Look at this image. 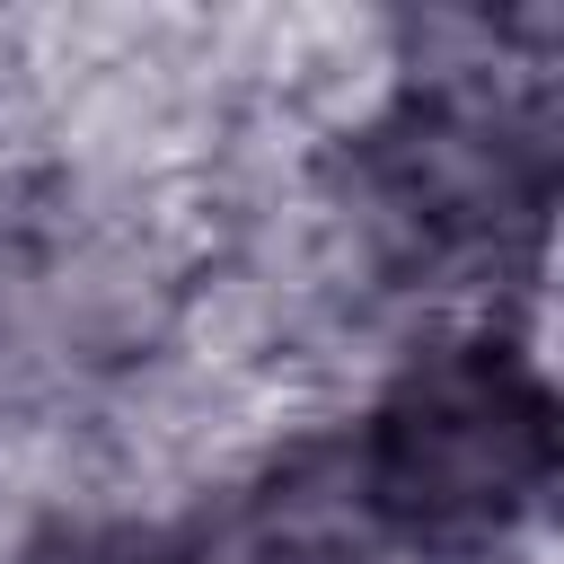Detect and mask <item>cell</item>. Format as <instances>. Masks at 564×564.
Wrapping results in <instances>:
<instances>
[{
    "instance_id": "obj_1",
    "label": "cell",
    "mask_w": 564,
    "mask_h": 564,
    "mask_svg": "<svg viewBox=\"0 0 564 564\" xmlns=\"http://www.w3.org/2000/svg\"><path fill=\"white\" fill-rule=\"evenodd\" d=\"M538 414L494 370H441L388 423V502L405 520H485L529 476Z\"/></svg>"
}]
</instances>
